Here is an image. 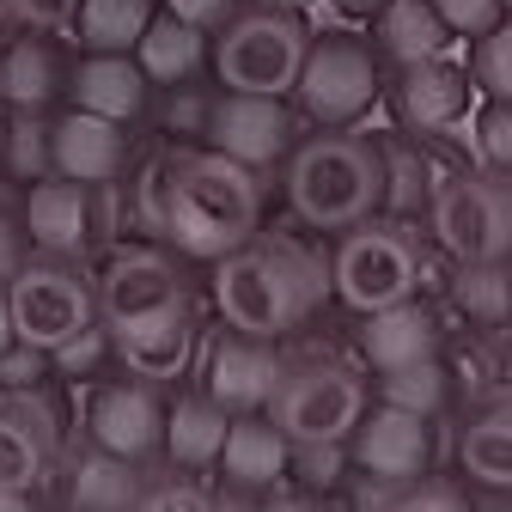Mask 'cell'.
I'll return each mask as SVG.
<instances>
[{"instance_id": "obj_51", "label": "cell", "mask_w": 512, "mask_h": 512, "mask_svg": "<svg viewBox=\"0 0 512 512\" xmlns=\"http://www.w3.org/2000/svg\"><path fill=\"white\" fill-rule=\"evenodd\" d=\"M0 43H7V25H0Z\"/></svg>"}, {"instance_id": "obj_38", "label": "cell", "mask_w": 512, "mask_h": 512, "mask_svg": "<svg viewBox=\"0 0 512 512\" xmlns=\"http://www.w3.org/2000/svg\"><path fill=\"white\" fill-rule=\"evenodd\" d=\"M348 470H354L348 439H317V445H293L287 482H299V488H305V500H317V494H330Z\"/></svg>"}, {"instance_id": "obj_6", "label": "cell", "mask_w": 512, "mask_h": 512, "mask_svg": "<svg viewBox=\"0 0 512 512\" xmlns=\"http://www.w3.org/2000/svg\"><path fill=\"white\" fill-rule=\"evenodd\" d=\"M196 311V269L189 256L165 238L147 244H116L98 263V317L110 330H141L159 317Z\"/></svg>"}, {"instance_id": "obj_45", "label": "cell", "mask_w": 512, "mask_h": 512, "mask_svg": "<svg viewBox=\"0 0 512 512\" xmlns=\"http://www.w3.org/2000/svg\"><path fill=\"white\" fill-rule=\"evenodd\" d=\"M159 7H171L177 19H189V25L214 31L220 19H232V13H238V0H159Z\"/></svg>"}, {"instance_id": "obj_39", "label": "cell", "mask_w": 512, "mask_h": 512, "mask_svg": "<svg viewBox=\"0 0 512 512\" xmlns=\"http://www.w3.org/2000/svg\"><path fill=\"white\" fill-rule=\"evenodd\" d=\"M25 256H31V232H25V189H19L13 177H0V281H13Z\"/></svg>"}, {"instance_id": "obj_41", "label": "cell", "mask_w": 512, "mask_h": 512, "mask_svg": "<svg viewBox=\"0 0 512 512\" xmlns=\"http://www.w3.org/2000/svg\"><path fill=\"white\" fill-rule=\"evenodd\" d=\"M128 214L141 220L147 238H165V153H153L135 171V196H128Z\"/></svg>"}, {"instance_id": "obj_11", "label": "cell", "mask_w": 512, "mask_h": 512, "mask_svg": "<svg viewBox=\"0 0 512 512\" xmlns=\"http://www.w3.org/2000/svg\"><path fill=\"white\" fill-rule=\"evenodd\" d=\"M116 183H80V177H37L25 183V232L31 250H55V256H98L110 244L116 226Z\"/></svg>"}, {"instance_id": "obj_25", "label": "cell", "mask_w": 512, "mask_h": 512, "mask_svg": "<svg viewBox=\"0 0 512 512\" xmlns=\"http://www.w3.org/2000/svg\"><path fill=\"white\" fill-rule=\"evenodd\" d=\"M116 336V366L135 372V378H153V384H177L196 360V342H202V324L196 311H177V317H159V324H141V330H110Z\"/></svg>"}, {"instance_id": "obj_19", "label": "cell", "mask_w": 512, "mask_h": 512, "mask_svg": "<svg viewBox=\"0 0 512 512\" xmlns=\"http://www.w3.org/2000/svg\"><path fill=\"white\" fill-rule=\"evenodd\" d=\"M74 55L61 31H7L0 43V110H55L68 98Z\"/></svg>"}, {"instance_id": "obj_12", "label": "cell", "mask_w": 512, "mask_h": 512, "mask_svg": "<svg viewBox=\"0 0 512 512\" xmlns=\"http://www.w3.org/2000/svg\"><path fill=\"white\" fill-rule=\"evenodd\" d=\"M299 135H305V116H299L293 98H275V92H226L220 86L214 122H208V141L202 147H214V153H226V159H238V165H250V171L269 177V171L287 165V153L299 147Z\"/></svg>"}, {"instance_id": "obj_33", "label": "cell", "mask_w": 512, "mask_h": 512, "mask_svg": "<svg viewBox=\"0 0 512 512\" xmlns=\"http://www.w3.org/2000/svg\"><path fill=\"white\" fill-rule=\"evenodd\" d=\"M372 397L378 403H397V409H415V415H445L452 409V372L445 360H409V366H391V372H372Z\"/></svg>"}, {"instance_id": "obj_31", "label": "cell", "mask_w": 512, "mask_h": 512, "mask_svg": "<svg viewBox=\"0 0 512 512\" xmlns=\"http://www.w3.org/2000/svg\"><path fill=\"white\" fill-rule=\"evenodd\" d=\"M55 171V110H7L0 122V177L19 189Z\"/></svg>"}, {"instance_id": "obj_53", "label": "cell", "mask_w": 512, "mask_h": 512, "mask_svg": "<svg viewBox=\"0 0 512 512\" xmlns=\"http://www.w3.org/2000/svg\"><path fill=\"white\" fill-rule=\"evenodd\" d=\"M506 269H512V263H506Z\"/></svg>"}, {"instance_id": "obj_9", "label": "cell", "mask_w": 512, "mask_h": 512, "mask_svg": "<svg viewBox=\"0 0 512 512\" xmlns=\"http://www.w3.org/2000/svg\"><path fill=\"white\" fill-rule=\"evenodd\" d=\"M366 409H372V384L348 360H287L275 397H269V415L293 445L354 439Z\"/></svg>"}, {"instance_id": "obj_34", "label": "cell", "mask_w": 512, "mask_h": 512, "mask_svg": "<svg viewBox=\"0 0 512 512\" xmlns=\"http://www.w3.org/2000/svg\"><path fill=\"white\" fill-rule=\"evenodd\" d=\"M165 98H159V110H153V122H159V135L171 141V147H196V141H208V122H214V98H220V80H177V86H159Z\"/></svg>"}, {"instance_id": "obj_13", "label": "cell", "mask_w": 512, "mask_h": 512, "mask_svg": "<svg viewBox=\"0 0 512 512\" xmlns=\"http://www.w3.org/2000/svg\"><path fill=\"white\" fill-rule=\"evenodd\" d=\"M86 433L122 458L153 464L165 452V384L135 372H104L86 391Z\"/></svg>"}, {"instance_id": "obj_5", "label": "cell", "mask_w": 512, "mask_h": 512, "mask_svg": "<svg viewBox=\"0 0 512 512\" xmlns=\"http://www.w3.org/2000/svg\"><path fill=\"white\" fill-rule=\"evenodd\" d=\"M330 281H336V299L354 317L421 293V281H427V238H421V226L397 220V214H372V220L336 232Z\"/></svg>"}, {"instance_id": "obj_28", "label": "cell", "mask_w": 512, "mask_h": 512, "mask_svg": "<svg viewBox=\"0 0 512 512\" xmlns=\"http://www.w3.org/2000/svg\"><path fill=\"white\" fill-rule=\"evenodd\" d=\"M378 153H384V214H397V220H427L433 189L452 177V171H439V165L421 153V135H415V128H403V135H384Z\"/></svg>"}, {"instance_id": "obj_40", "label": "cell", "mask_w": 512, "mask_h": 512, "mask_svg": "<svg viewBox=\"0 0 512 512\" xmlns=\"http://www.w3.org/2000/svg\"><path fill=\"white\" fill-rule=\"evenodd\" d=\"M80 0H0V25L7 31H74Z\"/></svg>"}, {"instance_id": "obj_35", "label": "cell", "mask_w": 512, "mask_h": 512, "mask_svg": "<svg viewBox=\"0 0 512 512\" xmlns=\"http://www.w3.org/2000/svg\"><path fill=\"white\" fill-rule=\"evenodd\" d=\"M470 165L512 177V98H482L470 110Z\"/></svg>"}, {"instance_id": "obj_42", "label": "cell", "mask_w": 512, "mask_h": 512, "mask_svg": "<svg viewBox=\"0 0 512 512\" xmlns=\"http://www.w3.org/2000/svg\"><path fill=\"white\" fill-rule=\"evenodd\" d=\"M55 378V354L37 342H13L0 354V391H37V384Z\"/></svg>"}, {"instance_id": "obj_47", "label": "cell", "mask_w": 512, "mask_h": 512, "mask_svg": "<svg viewBox=\"0 0 512 512\" xmlns=\"http://www.w3.org/2000/svg\"><path fill=\"white\" fill-rule=\"evenodd\" d=\"M19 342V324H13V299H7V281H0V354Z\"/></svg>"}, {"instance_id": "obj_21", "label": "cell", "mask_w": 512, "mask_h": 512, "mask_svg": "<svg viewBox=\"0 0 512 512\" xmlns=\"http://www.w3.org/2000/svg\"><path fill=\"white\" fill-rule=\"evenodd\" d=\"M287 464H293V439L275 427L269 409H250V415H232L226 427V445H220V482L232 494H275L287 482Z\"/></svg>"}, {"instance_id": "obj_18", "label": "cell", "mask_w": 512, "mask_h": 512, "mask_svg": "<svg viewBox=\"0 0 512 512\" xmlns=\"http://www.w3.org/2000/svg\"><path fill=\"white\" fill-rule=\"evenodd\" d=\"M61 482L55 494L68 506H86V512H122V506H141L147 494V464L110 452V445H98L92 433L80 439H61V458H55V476Z\"/></svg>"}, {"instance_id": "obj_43", "label": "cell", "mask_w": 512, "mask_h": 512, "mask_svg": "<svg viewBox=\"0 0 512 512\" xmlns=\"http://www.w3.org/2000/svg\"><path fill=\"white\" fill-rule=\"evenodd\" d=\"M464 500H470V482L433 464V470H421V476L403 488V500H397V506H464Z\"/></svg>"}, {"instance_id": "obj_32", "label": "cell", "mask_w": 512, "mask_h": 512, "mask_svg": "<svg viewBox=\"0 0 512 512\" xmlns=\"http://www.w3.org/2000/svg\"><path fill=\"white\" fill-rule=\"evenodd\" d=\"M153 13H159V0H80L68 37L80 49H135Z\"/></svg>"}, {"instance_id": "obj_36", "label": "cell", "mask_w": 512, "mask_h": 512, "mask_svg": "<svg viewBox=\"0 0 512 512\" xmlns=\"http://www.w3.org/2000/svg\"><path fill=\"white\" fill-rule=\"evenodd\" d=\"M110 366H116V336H110L104 317H98V324H86L74 342L55 348V378H68V384H98Z\"/></svg>"}, {"instance_id": "obj_7", "label": "cell", "mask_w": 512, "mask_h": 512, "mask_svg": "<svg viewBox=\"0 0 512 512\" xmlns=\"http://www.w3.org/2000/svg\"><path fill=\"white\" fill-rule=\"evenodd\" d=\"M13 299V324L19 342L37 348H61L74 342L86 324H98V263L92 256H55V250H31L19 275L7 281Z\"/></svg>"}, {"instance_id": "obj_24", "label": "cell", "mask_w": 512, "mask_h": 512, "mask_svg": "<svg viewBox=\"0 0 512 512\" xmlns=\"http://www.w3.org/2000/svg\"><path fill=\"white\" fill-rule=\"evenodd\" d=\"M458 476L512 500V391L476 403L458 427Z\"/></svg>"}, {"instance_id": "obj_1", "label": "cell", "mask_w": 512, "mask_h": 512, "mask_svg": "<svg viewBox=\"0 0 512 512\" xmlns=\"http://www.w3.org/2000/svg\"><path fill=\"white\" fill-rule=\"evenodd\" d=\"M208 293H214L220 324H232L244 336L287 342L305 317L336 293V281L299 238H287V232L263 238L256 232L238 250H226V256L208 263Z\"/></svg>"}, {"instance_id": "obj_16", "label": "cell", "mask_w": 512, "mask_h": 512, "mask_svg": "<svg viewBox=\"0 0 512 512\" xmlns=\"http://www.w3.org/2000/svg\"><path fill=\"white\" fill-rule=\"evenodd\" d=\"M391 104H397V122H403V128H415V135H452V128L476 110L470 61H452L445 49H439V55L397 61Z\"/></svg>"}, {"instance_id": "obj_37", "label": "cell", "mask_w": 512, "mask_h": 512, "mask_svg": "<svg viewBox=\"0 0 512 512\" xmlns=\"http://www.w3.org/2000/svg\"><path fill=\"white\" fill-rule=\"evenodd\" d=\"M470 80L482 98H512V19H500L494 31L470 37Z\"/></svg>"}, {"instance_id": "obj_14", "label": "cell", "mask_w": 512, "mask_h": 512, "mask_svg": "<svg viewBox=\"0 0 512 512\" xmlns=\"http://www.w3.org/2000/svg\"><path fill=\"white\" fill-rule=\"evenodd\" d=\"M61 415L49 384L37 391H0V494H43L61 458Z\"/></svg>"}, {"instance_id": "obj_22", "label": "cell", "mask_w": 512, "mask_h": 512, "mask_svg": "<svg viewBox=\"0 0 512 512\" xmlns=\"http://www.w3.org/2000/svg\"><path fill=\"white\" fill-rule=\"evenodd\" d=\"M68 104L98 110L110 122H135L153 104V80L135 61V49H86L74 61V80H68Z\"/></svg>"}, {"instance_id": "obj_20", "label": "cell", "mask_w": 512, "mask_h": 512, "mask_svg": "<svg viewBox=\"0 0 512 512\" xmlns=\"http://www.w3.org/2000/svg\"><path fill=\"white\" fill-rule=\"evenodd\" d=\"M354 348H360V360H366L372 372H391V366L445 354V330H439V311H433L421 293H409V299H397V305L360 311Z\"/></svg>"}, {"instance_id": "obj_52", "label": "cell", "mask_w": 512, "mask_h": 512, "mask_svg": "<svg viewBox=\"0 0 512 512\" xmlns=\"http://www.w3.org/2000/svg\"><path fill=\"white\" fill-rule=\"evenodd\" d=\"M0 122H7V110H0Z\"/></svg>"}, {"instance_id": "obj_2", "label": "cell", "mask_w": 512, "mask_h": 512, "mask_svg": "<svg viewBox=\"0 0 512 512\" xmlns=\"http://www.w3.org/2000/svg\"><path fill=\"white\" fill-rule=\"evenodd\" d=\"M263 171H250L214 147H171L165 153V244L189 263H214L263 232Z\"/></svg>"}, {"instance_id": "obj_46", "label": "cell", "mask_w": 512, "mask_h": 512, "mask_svg": "<svg viewBox=\"0 0 512 512\" xmlns=\"http://www.w3.org/2000/svg\"><path fill=\"white\" fill-rule=\"evenodd\" d=\"M330 7H336L342 19H354V25H372L384 7H391V0H330Z\"/></svg>"}, {"instance_id": "obj_48", "label": "cell", "mask_w": 512, "mask_h": 512, "mask_svg": "<svg viewBox=\"0 0 512 512\" xmlns=\"http://www.w3.org/2000/svg\"><path fill=\"white\" fill-rule=\"evenodd\" d=\"M500 391H512V336H506V348H500Z\"/></svg>"}, {"instance_id": "obj_27", "label": "cell", "mask_w": 512, "mask_h": 512, "mask_svg": "<svg viewBox=\"0 0 512 512\" xmlns=\"http://www.w3.org/2000/svg\"><path fill=\"white\" fill-rule=\"evenodd\" d=\"M208 49H214V37H208L202 25H189V19H177L171 7H159L153 25H147L141 43H135V61L147 68L153 86H177V80L208 74Z\"/></svg>"}, {"instance_id": "obj_29", "label": "cell", "mask_w": 512, "mask_h": 512, "mask_svg": "<svg viewBox=\"0 0 512 512\" xmlns=\"http://www.w3.org/2000/svg\"><path fill=\"white\" fill-rule=\"evenodd\" d=\"M445 299H452L464 311V324L482 330V336L512 330V269L506 263H452Z\"/></svg>"}, {"instance_id": "obj_4", "label": "cell", "mask_w": 512, "mask_h": 512, "mask_svg": "<svg viewBox=\"0 0 512 512\" xmlns=\"http://www.w3.org/2000/svg\"><path fill=\"white\" fill-rule=\"evenodd\" d=\"M305 49H311V25L293 7L244 0L232 19L214 25L208 74L226 92H275V98H293V80L305 68Z\"/></svg>"}, {"instance_id": "obj_26", "label": "cell", "mask_w": 512, "mask_h": 512, "mask_svg": "<svg viewBox=\"0 0 512 512\" xmlns=\"http://www.w3.org/2000/svg\"><path fill=\"white\" fill-rule=\"evenodd\" d=\"M226 427H232V409H226L220 397H208V391H177V397L165 403V452H159V458H171V464H183V470L208 476V470L220 464Z\"/></svg>"}, {"instance_id": "obj_44", "label": "cell", "mask_w": 512, "mask_h": 512, "mask_svg": "<svg viewBox=\"0 0 512 512\" xmlns=\"http://www.w3.org/2000/svg\"><path fill=\"white\" fill-rule=\"evenodd\" d=\"M433 7H439V19L445 25H452V37H482V31H494L500 19H506V7H500V0H433Z\"/></svg>"}, {"instance_id": "obj_49", "label": "cell", "mask_w": 512, "mask_h": 512, "mask_svg": "<svg viewBox=\"0 0 512 512\" xmlns=\"http://www.w3.org/2000/svg\"><path fill=\"white\" fill-rule=\"evenodd\" d=\"M263 7H293L299 13V7H311V0H263Z\"/></svg>"}, {"instance_id": "obj_8", "label": "cell", "mask_w": 512, "mask_h": 512, "mask_svg": "<svg viewBox=\"0 0 512 512\" xmlns=\"http://www.w3.org/2000/svg\"><path fill=\"white\" fill-rule=\"evenodd\" d=\"M427 232L445 263H512V177H494L482 165L452 171L433 189Z\"/></svg>"}, {"instance_id": "obj_30", "label": "cell", "mask_w": 512, "mask_h": 512, "mask_svg": "<svg viewBox=\"0 0 512 512\" xmlns=\"http://www.w3.org/2000/svg\"><path fill=\"white\" fill-rule=\"evenodd\" d=\"M372 43L378 55L391 61H415V55H439V49H452V25L439 19L433 0H391L378 19H372Z\"/></svg>"}, {"instance_id": "obj_23", "label": "cell", "mask_w": 512, "mask_h": 512, "mask_svg": "<svg viewBox=\"0 0 512 512\" xmlns=\"http://www.w3.org/2000/svg\"><path fill=\"white\" fill-rule=\"evenodd\" d=\"M128 165V122H110L98 110L61 104L55 110V171L80 183H116Z\"/></svg>"}, {"instance_id": "obj_17", "label": "cell", "mask_w": 512, "mask_h": 512, "mask_svg": "<svg viewBox=\"0 0 512 512\" xmlns=\"http://www.w3.org/2000/svg\"><path fill=\"white\" fill-rule=\"evenodd\" d=\"M281 372H287L281 342H269V336H244V330H232V324H220V330L208 336V348H202V391L220 397L232 415L269 409Z\"/></svg>"}, {"instance_id": "obj_10", "label": "cell", "mask_w": 512, "mask_h": 512, "mask_svg": "<svg viewBox=\"0 0 512 512\" xmlns=\"http://www.w3.org/2000/svg\"><path fill=\"white\" fill-rule=\"evenodd\" d=\"M384 92L378 74V43L354 37V31H324L311 37L305 68L293 80V104L311 128H354Z\"/></svg>"}, {"instance_id": "obj_50", "label": "cell", "mask_w": 512, "mask_h": 512, "mask_svg": "<svg viewBox=\"0 0 512 512\" xmlns=\"http://www.w3.org/2000/svg\"><path fill=\"white\" fill-rule=\"evenodd\" d=\"M500 7H506V19H512V0H500Z\"/></svg>"}, {"instance_id": "obj_15", "label": "cell", "mask_w": 512, "mask_h": 512, "mask_svg": "<svg viewBox=\"0 0 512 512\" xmlns=\"http://www.w3.org/2000/svg\"><path fill=\"white\" fill-rule=\"evenodd\" d=\"M433 421L439 415H415V409H397V403H378L360 415L354 439H348V458H354V476H378L391 488H409L421 470L439 464V439H433Z\"/></svg>"}, {"instance_id": "obj_3", "label": "cell", "mask_w": 512, "mask_h": 512, "mask_svg": "<svg viewBox=\"0 0 512 512\" xmlns=\"http://www.w3.org/2000/svg\"><path fill=\"white\" fill-rule=\"evenodd\" d=\"M281 189L299 226L348 232L384 214V153L372 135H354V128H311L281 165Z\"/></svg>"}]
</instances>
